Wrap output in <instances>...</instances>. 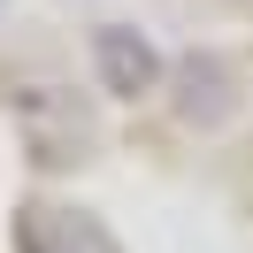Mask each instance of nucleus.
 Wrapping results in <instances>:
<instances>
[{
	"instance_id": "obj_2",
	"label": "nucleus",
	"mask_w": 253,
	"mask_h": 253,
	"mask_svg": "<svg viewBox=\"0 0 253 253\" xmlns=\"http://www.w3.org/2000/svg\"><path fill=\"white\" fill-rule=\"evenodd\" d=\"M184 123H207L215 130L222 115H230V77H222V62H184Z\"/></svg>"
},
{
	"instance_id": "obj_1",
	"label": "nucleus",
	"mask_w": 253,
	"mask_h": 253,
	"mask_svg": "<svg viewBox=\"0 0 253 253\" xmlns=\"http://www.w3.org/2000/svg\"><path fill=\"white\" fill-rule=\"evenodd\" d=\"M92 62H100V84H108V92H123V100L154 92V77H161L154 39H146V31H130V23H108V31L92 39Z\"/></svg>"
}]
</instances>
